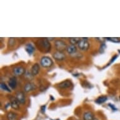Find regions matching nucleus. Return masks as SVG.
Here are the masks:
<instances>
[{
    "mask_svg": "<svg viewBox=\"0 0 120 120\" xmlns=\"http://www.w3.org/2000/svg\"><path fill=\"white\" fill-rule=\"evenodd\" d=\"M40 71V65L39 64L36 63L32 65L31 69V74L33 76H35L38 74Z\"/></svg>",
    "mask_w": 120,
    "mask_h": 120,
    "instance_id": "nucleus-9",
    "label": "nucleus"
},
{
    "mask_svg": "<svg viewBox=\"0 0 120 120\" xmlns=\"http://www.w3.org/2000/svg\"><path fill=\"white\" fill-rule=\"evenodd\" d=\"M13 72L14 74L15 75H18V76H20L25 74V68L22 66H16V67H14L13 69Z\"/></svg>",
    "mask_w": 120,
    "mask_h": 120,
    "instance_id": "nucleus-7",
    "label": "nucleus"
},
{
    "mask_svg": "<svg viewBox=\"0 0 120 120\" xmlns=\"http://www.w3.org/2000/svg\"><path fill=\"white\" fill-rule=\"evenodd\" d=\"M37 45L43 49V51L45 52H49L51 49V45L50 43L49 40L45 38H41L38 41Z\"/></svg>",
    "mask_w": 120,
    "mask_h": 120,
    "instance_id": "nucleus-1",
    "label": "nucleus"
},
{
    "mask_svg": "<svg viewBox=\"0 0 120 120\" xmlns=\"http://www.w3.org/2000/svg\"><path fill=\"white\" fill-rule=\"evenodd\" d=\"M16 99L18 100V101L20 102V104H23L26 102V98L25 95L23 93L22 91H18L16 93Z\"/></svg>",
    "mask_w": 120,
    "mask_h": 120,
    "instance_id": "nucleus-5",
    "label": "nucleus"
},
{
    "mask_svg": "<svg viewBox=\"0 0 120 120\" xmlns=\"http://www.w3.org/2000/svg\"><path fill=\"white\" fill-rule=\"evenodd\" d=\"M109 106H110L111 108L113 109V110H115V108H114L113 106H112V105H111V104H109Z\"/></svg>",
    "mask_w": 120,
    "mask_h": 120,
    "instance_id": "nucleus-21",
    "label": "nucleus"
},
{
    "mask_svg": "<svg viewBox=\"0 0 120 120\" xmlns=\"http://www.w3.org/2000/svg\"><path fill=\"white\" fill-rule=\"evenodd\" d=\"M106 39L108 40L109 41L114 42V43H120V40L119 38L116 37H109V38H106Z\"/></svg>",
    "mask_w": 120,
    "mask_h": 120,
    "instance_id": "nucleus-20",
    "label": "nucleus"
},
{
    "mask_svg": "<svg viewBox=\"0 0 120 120\" xmlns=\"http://www.w3.org/2000/svg\"><path fill=\"white\" fill-rule=\"evenodd\" d=\"M71 86H72V83L69 80H65V81L62 82L59 84V87L61 89L69 88Z\"/></svg>",
    "mask_w": 120,
    "mask_h": 120,
    "instance_id": "nucleus-12",
    "label": "nucleus"
},
{
    "mask_svg": "<svg viewBox=\"0 0 120 120\" xmlns=\"http://www.w3.org/2000/svg\"><path fill=\"white\" fill-rule=\"evenodd\" d=\"M66 51L69 54H74V53L77 52V47L74 45L71 44V45L67 46V49H66Z\"/></svg>",
    "mask_w": 120,
    "mask_h": 120,
    "instance_id": "nucleus-13",
    "label": "nucleus"
},
{
    "mask_svg": "<svg viewBox=\"0 0 120 120\" xmlns=\"http://www.w3.org/2000/svg\"><path fill=\"white\" fill-rule=\"evenodd\" d=\"M54 44H55V47L57 49V51L62 52L64 50H66V49L68 46L67 43L62 40H56Z\"/></svg>",
    "mask_w": 120,
    "mask_h": 120,
    "instance_id": "nucleus-3",
    "label": "nucleus"
},
{
    "mask_svg": "<svg viewBox=\"0 0 120 120\" xmlns=\"http://www.w3.org/2000/svg\"><path fill=\"white\" fill-rule=\"evenodd\" d=\"M40 65L45 68H49L53 65V60L48 56H43L40 59Z\"/></svg>",
    "mask_w": 120,
    "mask_h": 120,
    "instance_id": "nucleus-4",
    "label": "nucleus"
},
{
    "mask_svg": "<svg viewBox=\"0 0 120 120\" xmlns=\"http://www.w3.org/2000/svg\"><path fill=\"white\" fill-rule=\"evenodd\" d=\"M10 105H11V107L12 108L14 109L18 110V109L20 108V102H18L16 98H13L11 99Z\"/></svg>",
    "mask_w": 120,
    "mask_h": 120,
    "instance_id": "nucleus-10",
    "label": "nucleus"
},
{
    "mask_svg": "<svg viewBox=\"0 0 120 120\" xmlns=\"http://www.w3.org/2000/svg\"><path fill=\"white\" fill-rule=\"evenodd\" d=\"M52 55H53V57L54 58V59H55L56 60H59V61L64 60L65 58V55L62 52L56 51L53 53Z\"/></svg>",
    "mask_w": 120,
    "mask_h": 120,
    "instance_id": "nucleus-6",
    "label": "nucleus"
},
{
    "mask_svg": "<svg viewBox=\"0 0 120 120\" xmlns=\"http://www.w3.org/2000/svg\"><path fill=\"white\" fill-rule=\"evenodd\" d=\"M94 118V115L90 111L84 112V114L83 115V120H93Z\"/></svg>",
    "mask_w": 120,
    "mask_h": 120,
    "instance_id": "nucleus-14",
    "label": "nucleus"
},
{
    "mask_svg": "<svg viewBox=\"0 0 120 120\" xmlns=\"http://www.w3.org/2000/svg\"><path fill=\"white\" fill-rule=\"evenodd\" d=\"M26 51L29 54H32L35 50V48L34 47V46L32 45L31 43H28L25 46Z\"/></svg>",
    "mask_w": 120,
    "mask_h": 120,
    "instance_id": "nucleus-15",
    "label": "nucleus"
},
{
    "mask_svg": "<svg viewBox=\"0 0 120 120\" xmlns=\"http://www.w3.org/2000/svg\"><path fill=\"white\" fill-rule=\"evenodd\" d=\"M107 99H108V98L106 96H100L96 100V102L98 104H102V103L106 102Z\"/></svg>",
    "mask_w": 120,
    "mask_h": 120,
    "instance_id": "nucleus-18",
    "label": "nucleus"
},
{
    "mask_svg": "<svg viewBox=\"0 0 120 120\" xmlns=\"http://www.w3.org/2000/svg\"><path fill=\"white\" fill-rule=\"evenodd\" d=\"M80 40H81V38L79 37H71L69 38L70 43L72 45H75L76 44H78Z\"/></svg>",
    "mask_w": 120,
    "mask_h": 120,
    "instance_id": "nucleus-17",
    "label": "nucleus"
},
{
    "mask_svg": "<svg viewBox=\"0 0 120 120\" xmlns=\"http://www.w3.org/2000/svg\"><path fill=\"white\" fill-rule=\"evenodd\" d=\"M77 46L82 51H87L90 47V44L87 41V38H81Z\"/></svg>",
    "mask_w": 120,
    "mask_h": 120,
    "instance_id": "nucleus-2",
    "label": "nucleus"
},
{
    "mask_svg": "<svg viewBox=\"0 0 120 120\" xmlns=\"http://www.w3.org/2000/svg\"><path fill=\"white\" fill-rule=\"evenodd\" d=\"M8 85L11 89H14L17 86V79L15 77H11L8 81Z\"/></svg>",
    "mask_w": 120,
    "mask_h": 120,
    "instance_id": "nucleus-11",
    "label": "nucleus"
},
{
    "mask_svg": "<svg viewBox=\"0 0 120 120\" xmlns=\"http://www.w3.org/2000/svg\"><path fill=\"white\" fill-rule=\"evenodd\" d=\"M0 86H1V89L2 90H3V91H7V92H11V90L10 89V88L8 87V86H7L5 83L1 82V84H0Z\"/></svg>",
    "mask_w": 120,
    "mask_h": 120,
    "instance_id": "nucleus-19",
    "label": "nucleus"
},
{
    "mask_svg": "<svg viewBox=\"0 0 120 120\" xmlns=\"http://www.w3.org/2000/svg\"><path fill=\"white\" fill-rule=\"evenodd\" d=\"M36 86L35 84L32 82H27L26 83L25 86H24V91L25 92H30V91H32L35 90L36 89Z\"/></svg>",
    "mask_w": 120,
    "mask_h": 120,
    "instance_id": "nucleus-8",
    "label": "nucleus"
},
{
    "mask_svg": "<svg viewBox=\"0 0 120 120\" xmlns=\"http://www.w3.org/2000/svg\"><path fill=\"white\" fill-rule=\"evenodd\" d=\"M93 120H98V119H96V118H94V119Z\"/></svg>",
    "mask_w": 120,
    "mask_h": 120,
    "instance_id": "nucleus-22",
    "label": "nucleus"
},
{
    "mask_svg": "<svg viewBox=\"0 0 120 120\" xmlns=\"http://www.w3.org/2000/svg\"><path fill=\"white\" fill-rule=\"evenodd\" d=\"M7 119L8 120H17V114L13 112H10L7 114Z\"/></svg>",
    "mask_w": 120,
    "mask_h": 120,
    "instance_id": "nucleus-16",
    "label": "nucleus"
}]
</instances>
